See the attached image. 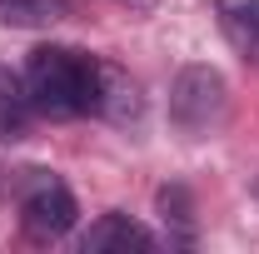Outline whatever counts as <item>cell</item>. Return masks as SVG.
<instances>
[{
	"label": "cell",
	"mask_w": 259,
	"mask_h": 254,
	"mask_svg": "<svg viewBox=\"0 0 259 254\" xmlns=\"http://www.w3.org/2000/svg\"><path fill=\"white\" fill-rule=\"evenodd\" d=\"M60 15V0H0L5 25H50Z\"/></svg>",
	"instance_id": "cell-8"
},
{
	"label": "cell",
	"mask_w": 259,
	"mask_h": 254,
	"mask_svg": "<svg viewBox=\"0 0 259 254\" xmlns=\"http://www.w3.org/2000/svg\"><path fill=\"white\" fill-rule=\"evenodd\" d=\"M214 10H220L225 40L249 65H259V0H214Z\"/></svg>",
	"instance_id": "cell-6"
},
{
	"label": "cell",
	"mask_w": 259,
	"mask_h": 254,
	"mask_svg": "<svg viewBox=\"0 0 259 254\" xmlns=\"http://www.w3.org/2000/svg\"><path fill=\"white\" fill-rule=\"evenodd\" d=\"M75 194L65 185L60 175H50V170H25V180H20V229L30 234L35 244H50V239H60L75 229Z\"/></svg>",
	"instance_id": "cell-2"
},
{
	"label": "cell",
	"mask_w": 259,
	"mask_h": 254,
	"mask_svg": "<svg viewBox=\"0 0 259 254\" xmlns=\"http://www.w3.org/2000/svg\"><path fill=\"white\" fill-rule=\"evenodd\" d=\"M25 90H30L35 115L50 120H75V115H100V60L75 50V45H40L25 60Z\"/></svg>",
	"instance_id": "cell-1"
},
{
	"label": "cell",
	"mask_w": 259,
	"mask_h": 254,
	"mask_svg": "<svg viewBox=\"0 0 259 254\" xmlns=\"http://www.w3.org/2000/svg\"><path fill=\"white\" fill-rule=\"evenodd\" d=\"M160 239L145 229L140 220H130V215H100L90 229H85V239H80V249L85 254H110V249H155Z\"/></svg>",
	"instance_id": "cell-5"
},
{
	"label": "cell",
	"mask_w": 259,
	"mask_h": 254,
	"mask_svg": "<svg viewBox=\"0 0 259 254\" xmlns=\"http://www.w3.org/2000/svg\"><path fill=\"white\" fill-rule=\"evenodd\" d=\"M229 110V85L209 65H185L169 85V120L185 135H209Z\"/></svg>",
	"instance_id": "cell-3"
},
{
	"label": "cell",
	"mask_w": 259,
	"mask_h": 254,
	"mask_svg": "<svg viewBox=\"0 0 259 254\" xmlns=\"http://www.w3.org/2000/svg\"><path fill=\"white\" fill-rule=\"evenodd\" d=\"M140 115H145L140 85L130 80L120 65L100 60V120H110V125H135Z\"/></svg>",
	"instance_id": "cell-4"
},
{
	"label": "cell",
	"mask_w": 259,
	"mask_h": 254,
	"mask_svg": "<svg viewBox=\"0 0 259 254\" xmlns=\"http://www.w3.org/2000/svg\"><path fill=\"white\" fill-rule=\"evenodd\" d=\"M0 185H5V180H0Z\"/></svg>",
	"instance_id": "cell-10"
},
{
	"label": "cell",
	"mask_w": 259,
	"mask_h": 254,
	"mask_svg": "<svg viewBox=\"0 0 259 254\" xmlns=\"http://www.w3.org/2000/svg\"><path fill=\"white\" fill-rule=\"evenodd\" d=\"M35 120L30 90H25V75H15L10 65L0 60V140H20Z\"/></svg>",
	"instance_id": "cell-7"
},
{
	"label": "cell",
	"mask_w": 259,
	"mask_h": 254,
	"mask_svg": "<svg viewBox=\"0 0 259 254\" xmlns=\"http://www.w3.org/2000/svg\"><path fill=\"white\" fill-rule=\"evenodd\" d=\"M125 10H155V0H120Z\"/></svg>",
	"instance_id": "cell-9"
}]
</instances>
